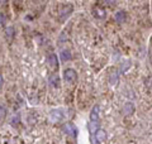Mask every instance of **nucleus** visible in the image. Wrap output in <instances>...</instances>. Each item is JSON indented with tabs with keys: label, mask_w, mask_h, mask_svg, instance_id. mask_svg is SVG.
<instances>
[{
	"label": "nucleus",
	"mask_w": 152,
	"mask_h": 144,
	"mask_svg": "<svg viewBox=\"0 0 152 144\" xmlns=\"http://www.w3.org/2000/svg\"><path fill=\"white\" fill-rule=\"evenodd\" d=\"M64 118H65V115L61 109H55L50 113V120L52 123H60L64 120Z\"/></svg>",
	"instance_id": "obj_1"
},
{
	"label": "nucleus",
	"mask_w": 152,
	"mask_h": 144,
	"mask_svg": "<svg viewBox=\"0 0 152 144\" xmlns=\"http://www.w3.org/2000/svg\"><path fill=\"white\" fill-rule=\"evenodd\" d=\"M61 60H62L64 62L71 60V55H70L69 49H62V51H61Z\"/></svg>",
	"instance_id": "obj_10"
},
{
	"label": "nucleus",
	"mask_w": 152,
	"mask_h": 144,
	"mask_svg": "<svg viewBox=\"0 0 152 144\" xmlns=\"http://www.w3.org/2000/svg\"><path fill=\"white\" fill-rule=\"evenodd\" d=\"M126 18H127V15H126V13L124 12H118L117 14H115V20L117 22H119V23H123L126 20Z\"/></svg>",
	"instance_id": "obj_11"
},
{
	"label": "nucleus",
	"mask_w": 152,
	"mask_h": 144,
	"mask_svg": "<svg viewBox=\"0 0 152 144\" xmlns=\"http://www.w3.org/2000/svg\"><path fill=\"white\" fill-rule=\"evenodd\" d=\"M123 113H124V115H132L134 113V105H133V103H126L124 108H123Z\"/></svg>",
	"instance_id": "obj_7"
},
{
	"label": "nucleus",
	"mask_w": 152,
	"mask_h": 144,
	"mask_svg": "<svg viewBox=\"0 0 152 144\" xmlns=\"http://www.w3.org/2000/svg\"><path fill=\"white\" fill-rule=\"evenodd\" d=\"M95 138H96V143H103L107 139V132L103 129H98V132L95 133Z\"/></svg>",
	"instance_id": "obj_6"
},
{
	"label": "nucleus",
	"mask_w": 152,
	"mask_h": 144,
	"mask_svg": "<svg viewBox=\"0 0 152 144\" xmlns=\"http://www.w3.org/2000/svg\"><path fill=\"white\" fill-rule=\"evenodd\" d=\"M3 84H4V79H3V76L0 75V89H1V86H3Z\"/></svg>",
	"instance_id": "obj_16"
},
{
	"label": "nucleus",
	"mask_w": 152,
	"mask_h": 144,
	"mask_svg": "<svg viewBox=\"0 0 152 144\" xmlns=\"http://www.w3.org/2000/svg\"><path fill=\"white\" fill-rule=\"evenodd\" d=\"M64 80L69 84H74L76 80H77V73L76 71L72 68H67L64 71Z\"/></svg>",
	"instance_id": "obj_2"
},
{
	"label": "nucleus",
	"mask_w": 152,
	"mask_h": 144,
	"mask_svg": "<svg viewBox=\"0 0 152 144\" xmlns=\"http://www.w3.org/2000/svg\"><path fill=\"white\" fill-rule=\"evenodd\" d=\"M104 14H105V12H104L103 9L98 8V7H96V9H94V15L96 18H104Z\"/></svg>",
	"instance_id": "obj_13"
},
{
	"label": "nucleus",
	"mask_w": 152,
	"mask_h": 144,
	"mask_svg": "<svg viewBox=\"0 0 152 144\" xmlns=\"http://www.w3.org/2000/svg\"><path fill=\"white\" fill-rule=\"evenodd\" d=\"M71 12H72V5H71V4H67V5H65V7L62 8V10H61V20H65V19L70 15Z\"/></svg>",
	"instance_id": "obj_5"
},
{
	"label": "nucleus",
	"mask_w": 152,
	"mask_h": 144,
	"mask_svg": "<svg viewBox=\"0 0 152 144\" xmlns=\"http://www.w3.org/2000/svg\"><path fill=\"white\" fill-rule=\"evenodd\" d=\"M13 32H14L13 28H7V36H8L9 39H10V38L13 37Z\"/></svg>",
	"instance_id": "obj_15"
},
{
	"label": "nucleus",
	"mask_w": 152,
	"mask_h": 144,
	"mask_svg": "<svg viewBox=\"0 0 152 144\" xmlns=\"http://www.w3.org/2000/svg\"><path fill=\"white\" fill-rule=\"evenodd\" d=\"M50 84L52 85V87L58 89V87H60V77H58V75H51V77H50Z\"/></svg>",
	"instance_id": "obj_9"
},
{
	"label": "nucleus",
	"mask_w": 152,
	"mask_h": 144,
	"mask_svg": "<svg viewBox=\"0 0 152 144\" xmlns=\"http://www.w3.org/2000/svg\"><path fill=\"white\" fill-rule=\"evenodd\" d=\"M89 132L91 134H95L98 132V121H90V124H89Z\"/></svg>",
	"instance_id": "obj_12"
},
{
	"label": "nucleus",
	"mask_w": 152,
	"mask_h": 144,
	"mask_svg": "<svg viewBox=\"0 0 152 144\" xmlns=\"http://www.w3.org/2000/svg\"><path fill=\"white\" fill-rule=\"evenodd\" d=\"M47 63L50 65L51 68L57 70L58 68V60H57V56L55 53H50L47 56Z\"/></svg>",
	"instance_id": "obj_3"
},
{
	"label": "nucleus",
	"mask_w": 152,
	"mask_h": 144,
	"mask_svg": "<svg viewBox=\"0 0 152 144\" xmlns=\"http://www.w3.org/2000/svg\"><path fill=\"white\" fill-rule=\"evenodd\" d=\"M99 120V106H94L90 113V121H98Z\"/></svg>",
	"instance_id": "obj_8"
},
{
	"label": "nucleus",
	"mask_w": 152,
	"mask_h": 144,
	"mask_svg": "<svg viewBox=\"0 0 152 144\" xmlns=\"http://www.w3.org/2000/svg\"><path fill=\"white\" fill-rule=\"evenodd\" d=\"M62 129H64V132L66 134H69V135H71V137L77 135V129H76V127L74 125V124H71V123L65 124V125L62 127Z\"/></svg>",
	"instance_id": "obj_4"
},
{
	"label": "nucleus",
	"mask_w": 152,
	"mask_h": 144,
	"mask_svg": "<svg viewBox=\"0 0 152 144\" xmlns=\"http://www.w3.org/2000/svg\"><path fill=\"white\" fill-rule=\"evenodd\" d=\"M5 20H7L5 15H4L3 13H0V25H4V24H5Z\"/></svg>",
	"instance_id": "obj_14"
}]
</instances>
